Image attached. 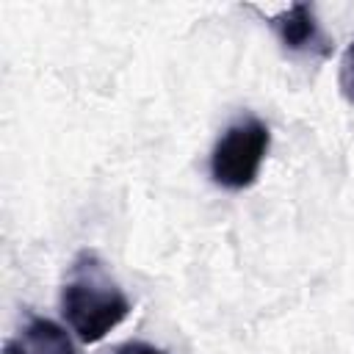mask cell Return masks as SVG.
I'll return each instance as SVG.
<instances>
[{
    "label": "cell",
    "instance_id": "cell-1",
    "mask_svg": "<svg viewBox=\"0 0 354 354\" xmlns=\"http://www.w3.org/2000/svg\"><path fill=\"white\" fill-rule=\"evenodd\" d=\"M133 304L94 249H80L61 288V315L86 346L105 340L130 315Z\"/></svg>",
    "mask_w": 354,
    "mask_h": 354
},
{
    "label": "cell",
    "instance_id": "cell-2",
    "mask_svg": "<svg viewBox=\"0 0 354 354\" xmlns=\"http://www.w3.org/2000/svg\"><path fill=\"white\" fill-rule=\"evenodd\" d=\"M268 149H271V130L260 116L243 113L232 119L210 149L207 158L210 180L224 191L252 188L260 177Z\"/></svg>",
    "mask_w": 354,
    "mask_h": 354
},
{
    "label": "cell",
    "instance_id": "cell-3",
    "mask_svg": "<svg viewBox=\"0 0 354 354\" xmlns=\"http://www.w3.org/2000/svg\"><path fill=\"white\" fill-rule=\"evenodd\" d=\"M277 41L290 55L304 58H326L332 55V39L326 36L324 25L315 17L310 3H293L268 19Z\"/></svg>",
    "mask_w": 354,
    "mask_h": 354
},
{
    "label": "cell",
    "instance_id": "cell-4",
    "mask_svg": "<svg viewBox=\"0 0 354 354\" xmlns=\"http://www.w3.org/2000/svg\"><path fill=\"white\" fill-rule=\"evenodd\" d=\"M3 354H75L69 332L44 315H28V321L6 340Z\"/></svg>",
    "mask_w": 354,
    "mask_h": 354
},
{
    "label": "cell",
    "instance_id": "cell-5",
    "mask_svg": "<svg viewBox=\"0 0 354 354\" xmlns=\"http://www.w3.org/2000/svg\"><path fill=\"white\" fill-rule=\"evenodd\" d=\"M340 88H343L346 100L354 105V39L348 41V47L343 50V58H340Z\"/></svg>",
    "mask_w": 354,
    "mask_h": 354
},
{
    "label": "cell",
    "instance_id": "cell-6",
    "mask_svg": "<svg viewBox=\"0 0 354 354\" xmlns=\"http://www.w3.org/2000/svg\"><path fill=\"white\" fill-rule=\"evenodd\" d=\"M113 354H166V351L152 346V343H144V340H130V343L119 346Z\"/></svg>",
    "mask_w": 354,
    "mask_h": 354
}]
</instances>
